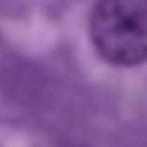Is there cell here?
Masks as SVG:
<instances>
[{"label": "cell", "mask_w": 147, "mask_h": 147, "mask_svg": "<svg viewBox=\"0 0 147 147\" xmlns=\"http://www.w3.org/2000/svg\"><path fill=\"white\" fill-rule=\"evenodd\" d=\"M91 40L99 57L113 65L147 62V0H96Z\"/></svg>", "instance_id": "6da1fadb"}]
</instances>
